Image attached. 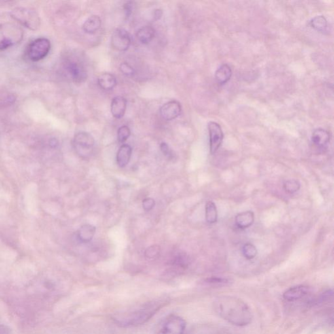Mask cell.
Returning <instances> with one entry per match:
<instances>
[{"label":"cell","mask_w":334,"mask_h":334,"mask_svg":"<svg viewBox=\"0 0 334 334\" xmlns=\"http://www.w3.org/2000/svg\"><path fill=\"white\" fill-rule=\"evenodd\" d=\"M101 26V20L98 15H92L89 17L83 26V29L85 33L93 34L98 32Z\"/></svg>","instance_id":"ac0fdd59"},{"label":"cell","mask_w":334,"mask_h":334,"mask_svg":"<svg viewBox=\"0 0 334 334\" xmlns=\"http://www.w3.org/2000/svg\"><path fill=\"white\" fill-rule=\"evenodd\" d=\"M309 289L308 286L298 285L288 288L284 294V298L288 301H299L305 296L308 295Z\"/></svg>","instance_id":"7c38bea8"},{"label":"cell","mask_w":334,"mask_h":334,"mask_svg":"<svg viewBox=\"0 0 334 334\" xmlns=\"http://www.w3.org/2000/svg\"><path fill=\"white\" fill-rule=\"evenodd\" d=\"M161 248L158 245H153L146 249L145 251L146 257L149 259H153L156 257L157 255L160 253Z\"/></svg>","instance_id":"4316f807"},{"label":"cell","mask_w":334,"mask_h":334,"mask_svg":"<svg viewBox=\"0 0 334 334\" xmlns=\"http://www.w3.org/2000/svg\"><path fill=\"white\" fill-rule=\"evenodd\" d=\"M182 110L180 102L178 100H172L163 104L159 112L163 119L171 121L179 117L182 113Z\"/></svg>","instance_id":"8fae6325"},{"label":"cell","mask_w":334,"mask_h":334,"mask_svg":"<svg viewBox=\"0 0 334 334\" xmlns=\"http://www.w3.org/2000/svg\"><path fill=\"white\" fill-rule=\"evenodd\" d=\"M127 109V100L121 96L115 97L111 102V113L113 117L120 119L125 115Z\"/></svg>","instance_id":"5bb4252c"},{"label":"cell","mask_w":334,"mask_h":334,"mask_svg":"<svg viewBox=\"0 0 334 334\" xmlns=\"http://www.w3.org/2000/svg\"><path fill=\"white\" fill-rule=\"evenodd\" d=\"M98 84L104 90H111L117 84V78L113 74L102 73L98 78Z\"/></svg>","instance_id":"d6986e66"},{"label":"cell","mask_w":334,"mask_h":334,"mask_svg":"<svg viewBox=\"0 0 334 334\" xmlns=\"http://www.w3.org/2000/svg\"><path fill=\"white\" fill-rule=\"evenodd\" d=\"M313 145L318 149H324L330 142V134L324 129H317L313 132L311 136Z\"/></svg>","instance_id":"4fadbf2b"},{"label":"cell","mask_w":334,"mask_h":334,"mask_svg":"<svg viewBox=\"0 0 334 334\" xmlns=\"http://www.w3.org/2000/svg\"><path fill=\"white\" fill-rule=\"evenodd\" d=\"M214 307L220 317L234 326H248L253 319L250 307L238 298L221 296L214 301Z\"/></svg>","instance_id":"6da1fadb"},{"label":"cell","mask_w":334,"mask_h":334,"mask_svg":"<svg viewBox=\"0 0 334 334\" xmlns=\"http://www.w3.org/2000/svg\"><path fill=\"white\" fill-rule=\"evenodd\" d=\"M243 255L248 260L254 259L257 255V250L255 246L250 243H248L243 247Z\"/></svg>","instance_id":"cb8c5ba5"},{"label":"cell","mask_w":334,"mask_h":334,"mask_svg":"<svg viewBox=\"0 0 334 334\" xmlns=\"http://www.w3.org/2000/svg\"><path fill=\"white\" fill-rule=\"evenodd\" d=\"M123 9H124L125 17L127 18H129L130 15L132 14L133 11H134V3L133 1H128V2L125 3Z\"/></svg>","instance_id":"4dcf8cb0"},{"label":"cell","mask_w":334,"mask_h":334,"mask_svg":"<svg viewBox=\"0 0 334 334\" xmlns=\"http://www.w3.org/2000/svg\"><path fill=\"white\" fill-rule=\"evenodd\" d=\"M131 37L128 32L122 28H118L114 32L111 37L112 47L115 50L125 51L130 48Z\"/></svg>","instance_id":"9c48e42d"},{"label":"cell","mask_w":334,"mask_h":334,"mask_svg":"<svg viewBox=\"0 0 334 334\" xmlns=\"http://www.w3.org/2000/svg\"><path fill=\"white\" fill-rule=\"evenodd\" d=\"M51 49L50 41L45 37L34 40L26 49V56L33 62H39L46 58Z\"/></svg>","instance_id":"5b68a950"},{"label":"cell","mask_w":334,"mask_h":334,"mask_svg":"<svg viewBox=\"0 0 334 334\" xmlns=\"http://www.w3.org/2000/svg\"><path fill=\"white\" fill-rule=\"evenodd\" d=\"M208 282L209 283H212V284H226L227 283V280L225 279L217 278H212L208 279Z\"/></svg>","instance_id":"1f68e13d"},{"label":"cell","mask_w":334,"mask_h":334,"mask_svg":"<svg viewBox=\"0 0 334 334\" xmlns=\"http://www.w3.org/2000/svg\"><path fill=\"white\" fill-rule=\"evenodd\" d=\"M119 69L123 75L127 77H132L134 74V70L128 63L123 62L119 66Z\"/></svg>","instance_id":"83f0119b"},{"label":"cell","mask_w":334,"mask_h":334,"mask_svg":"<svg viewBox=\"0 0 334 334\" xmlns=\"http://www.w3.org/2000/svg\"><path fill=\"white\" fill-rule=\"evenodd\" d=\"M209 137H210V149L212 154L217 152L223 142L224 134L221 125L215 121L208 123Z\"/></svg>","instance_id":"ba28073f"},{"label":"cell","mask_w":334,"mask_h":334,"mask_svg":"<svg viewBox=\"0 0 334 334\" xmlns=\"http://www.w3.org/2000/svg\"><path fill=\"white\" fill-rule=\"evenodd\" d=\"M163 15V11L161 9H155L154 11V15H153V18L155 20H158L161 18Z\"/></svg>","instance_id":"836d02e7"},{"label":"cell","mask_w":334,"mask_h":334,"mask_svg":"<svg viewBox=\"0 0 334 334\" xmlns=\"http://www.w3.org/2000/svg\"><path fill=\"white\" fill-rule=\"evenodd\" d=\"M155 204V200L151 198H146L142 202V206L144 210L149 212L154 208Z\"/></svg>","instance_id":"f1b7e54d"},{"label":"cell","mask_w":334,"mask_h":334,"mask_svg":"<svg viewBox=\"0 0 334 334\" xmlns=\"http://www.w3.org/2000/svg\"><path fill=\"white\" fill-rule=\"evenodd\" d=\"M49 145H50L51 148L55 149V148H56L57 146H58V141L56 138H52V139L49 141Z\"/></svg>","instance_id":"e575fe53"},{"label":"cell","mask_w":334,"mask_h":334,"mask_svg":"<svg viewBox=\"0 0 334 334\" xmlns=\"http://www.w3.org/2000/svg\"><path fill=\"white\" fill-rule=\"evenodd\" d=\"M161 150L162 151L163 154L165 156L168 157V158L171 159L173 157V153H172V151L170 150L169 146L168 144L165 143V142H162L160 145Z\"/></svg>","instance_id":"f546056e"},{"label":"cell","mask_w":334,"mask_h":334,"mask_svg":"<svg viewBox=\"0 0 334 334\" xmlns=\"http://www.w3.org/2000/svg\"><path fill=\"white\" fill-rule=\"evenodd\" d=\"M162 300L150 301L142 303L134 308L119 313L116 316V323L121 327H134L141 325L153 317L165 304Z\"/></svg>","instance_id":"7a4b0ae2"},{"label":"cell","mask_w":334,"mask_h":334,"mask_svg":"<svg viewBox=\"0 0 334 334\" xmlns=\"http://www.w3.org/2000/svg\"><path fill=\"white\" fill-rule=\"evenodd\" d=\"M96 228L90 224H85L80 228L77 232L78 239L83 243L90 242L94 238Z\"/></svg>","instance_id":"e0dca14e"},{"label":"cell","mask_w":334,"mask_h":334,"mask_svg":"<svg viewBox=\"0 0 334 334\" xmlns=\"http://www.w3.org/2000/svg\"><path fill=\"white\" fill-rule=\"evenodd\" d=\"M155 33V30L151 26H144L138 30L136 37L142 44H149L154 38Z\"/></svg>","instance_id":"44dd1931"},{"label":"cell","mask_w":334,"mask_h":334,"mask_svg":"<svg viewBox=\"0 0 334 334\" xmlns=\"http://www.w3.org/2000/svg\"><path fill=\"white\" fill-rule=\"evenodd\" d=\"M185 326V322L183 318L172 315L159 324L154 334H184Z\"/></svg>","instance_id":"8992f818"},{"label":"cell","mask_w":334,"mask_h":334,"mask_svg":"<svg viewBox=\"0 0 334 334\" xmlns=\"http://www.w3.org/2000/svg\"><path fill=\"white\" fill-rule=\"evenodd\" d=\"M131 134L130 128L127 125H123L117 130V140L120 143H123L128 139Z\"/></svg>","instance_id":"484cf974"},{"label":"cell","mask_w":334,"mask_h":334,"mask_svg":"<svg viewBox=\"0 0 334 334\" xmlns=\"http://www.w3.org/2000/svg\"><path fill=\"white\" fill-rule=\"evenodd\" d=\"M255 221V215L251 211H246L238 214L235 218L237 227L241 229H247L253 225Z\"/></svg>","instance_id":"2e32d148"},{"label":"cell","mask_w":334,"mask_h":334,"mask_svg":"<svg viewBox=\"0 0 334 334\" xmlns=\"http://www.w3.org/2000/svg\"><path fill=\"white\" fill-rule=\"evenodd\" d=\"M10 334V329L7 326L4 324H0V334Z\"/></svg>","instance_id":"d6a6232c"},{"label":"cell","mask_w":334,"mask_h":334,"mask_svg":"<svg viewBox=\"0 0 334 334\" xmlns=\"http://www.w3.org/2000/svg\"><path fill=\"white\" fill-rule=\"evenodd\" d=\"M233 71L228 64H223L218 68L215 73L216 81L220 85L225 84L232 77Z\"/></svg>","instance_id":"ffe728a7"},{"label":"cell","mask_w":334,"mask_h":334,"mask_svg":"<svg viewBox=\"0 0 334 334\" xmlns=\"http://www.w3.org/2000/svg\"><path fill=\"white\" fill-rule=\"evenodd\" d=\"M74 146L79 154H83L84 150L89 151L94 147V138L86 132H79L74 137Z\"/></svg>","instance_id":"30bf717a"},{"label":"cell","mask_w":334,"mask_h":334,"mask_svg":"<svg viewBox=\"0 0 334 334\" xmlns=\"http://www.w3.org/2000/svg\"><path fill=\"white\" fill-rule=\"evenodd\" d=\"M24 32L20 26L12 22L0 24V50L18 44L23 39Z\"/></svg>","instance_id":"3957f363"},{"label":"cell","mask_w":334,"mask_h":334,"mask_svg":"<svg viewBox=\"0 0 334 334\" xmlns=\"http://www.w3.org/2000/svg\"><path fill=\"white\" fill-rule=\"evenodd\" d=\"M132 154V148L128 144H123L119 148L117 155V164L120 168H124L130 163Z\"/></svg>","instance_id":"9a60e30c"},{"label":"cell","mask_w":334,"mask_h":334,"mask_svg":"<svg viewBox=\"0 0 334 334\" xmlns=\"http://www.w3.org/2000/svg\"><path fill=\"white\" fill-rule=\"evenodd\" d=\"M11 17L21 25L33 31L37 30L41 24L39 15L31 9L17 7L11 11Z\"/></svg>","instance_id":"277c9868"},{"label":"cell","mask_w":334,"mask_h":334,"mask_svg":"<svg viewBox=\"0 0 334 334\" xmlns=\"http://www.w3.org/2000/svg\"><path fill=\"white\" fill-rule=\"evenodd\" d=\"M310 26L318 32H324L327 28V21L322 15L313 18L310 21Z\"/></svg>","instance_id":"603a6c76"},{"label":"cell","mask_w":334,"mask_h":334,"mask_svg":"<svg viewBox=\"0 0 334 334\" xmlns=\"http://www.w3.org/2000/svg\"><path fill=\"white\" fill-rule=\"evenodd\" d=\"M284 189L286 192L293 194L297 193L301 189V184L296 180H290L286 181L284 184Z\"/></svg>","instance_id":"d4e9b609"},{"label":"cell","mask_w":334,"mask_h":334,"mask_svg":"<svg viewBox=\"0 0 334 334\" xmlns=\"http://www.w3.org/2000/svg\"><path fill=\"white\" fill-rule=\"evenodd\" d=\"M66 74L75 83H82L87 79V73L83 64L73 59H67L64 62Z\"/></svg>","instance_id":"52a82bcc"},{"label":"cell","mask_w":334,"mask_h":334,"mask_svg":"<svg viewBox=\"0 0 334 334\" xmlns=\"http://www.w3.org/2000/svg\"><path fill=\"white\" fill-rule=\"evenodd\" d=\"M206 219L210 224H214L217 221V210L215 203L208 201L206 204Z\"/></svg>","instance_id":"7402d4cb"}]
</instances>
